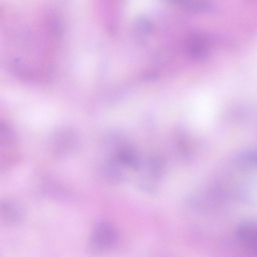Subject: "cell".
I'll list each match as a JSON object with an SVG mask.
<instances>
[{"mask_svg": "<svg viewBox=\"0 0 257 257\" xmlns=\"http://www.w3.org/2000/svg\"><path fill=\"white\" fill-rule=\"evenodd\" d=\"M136 25L140 30L146 34L151 33L154 30L152 22L144 16L139 17L136 20Z\"/></svg>", "mask_w": 257, "mask_h": 257, "instance_id": "cell-13", "label": "cell"}, {"mask_svg": "<svg viewBox=\"0 0 257 257\" xmlns=\"http://www.w3.org/2000/svg\"><path fill=\"white\" fill-rule=\"evenodd\" d=\"M187 50L188 54L193 58L202 60L208 54V45L196 41H187Z\"/></svg>", "mask_w": 257, "mask_h": 257, "instance_id": "cell-10", "label": "cell"}, {"mask_svg": "<svg viewBox=\"0 0 257 257\" xmlns=\"http://www.w3.org/2000/svg\"><path fill=\"white\" fill-rule=\"evenodd\" d=\"M81 142L78 131L72 126L62 125L55 128L50 135L48 150L54 158L64 159L75 154Z\"/></svg>", "mask_w": 257, "mask_h": 257, "instance_id": "cell-1", "label": "cell"}, {"mask_svg": "<svg viewBox=\"0 0 257 257\" xmlns=\"http://www.w3.org/2000/svg\"><path fill=\"white\" fill-rule=\"evenodd\" d=\"M239 237L250 247L257 251V225L252 222H245L239 227Z\"/></svg>", "mask_w": 257, "mask_h": 257, "instance_id": "cell-8", "label": "cell"}, {"mask_svg": "<svg viewBox=\"0 0 257 257\" xmlns=\"http://www.w3.org/2000/svg\"><path fill=\"white\" fill-rule=\"evenodd\" d=\"M122 166L113 157H110L103 163L102 168V175L109 183L118 184L123 181L124 175L122 171Z\"/></svg>", "mask_w": 257, "mask_h": 257, "instance_id": "cell-6", "label": "cell"}, {"mask_svg": "<svg viewBox=\"0 0 257 257\" xmlns=\"http://www.w3.org/2000/svg\"><path fill=\"white\" fill-rule=\"evenodd\" d=\"M149 169L152 176L155 179L160 178L164 170L165 163L160 156H152L149 160Z\"/></svg>", "mask_w": 257, "mask_h": 257, "instance_id": "cell-12", "label": "cell"}, {"mask_svg": "<svg viewBox=\"0 0 257 257\" xmlns=\"http://www.w3.org/2000/svg\"><path fill=\"white\" fill-rule=\"evenodd\" d=\"M174 136L177 151L181 158L186 163L189 162L191 154L186 134L182 129L179 128L175 131Z\"/></svg>", "mask_w": 257, "mask_h": 257, "instance_id": "cell-9", "label": "cell"}, {"mask_svg": "<svg viewBox=\"0 0 257 257\" xmlns=\"http://www.w3.org/2000/svg\"><path fill=\"white\" fill-rule=\"evenodd\" d=\"M114 157L123 166L137 170L141 166V161L135 149L128 145H122L114 153Z\"/></svg>", "mask_w": 257, "mask_h": 257, "instance_id": "cell-5", "label": "cell"}, {"mask_svg": "<svg viewBox=\"0 0 257 257\" xmlns=\"http://www.w3.org/2000/svg\"><path fill=\"white\" fill-rule=\"evenodd\" d=\"M172 53L169 49L163 48L159 50L155 54L154 59L159 64H165L170 60Z\"/></svg>", "mask_w": 257, "mask_h": 257, "instance_id": "cell-14", "label": "cell"}, {"mask_svg": "<svg viewBox=\"0 0 257 257\" xmlns=\"http://www.w3.org/2000/svg\"><path fill=\"white\" fill-rule=\"evenodd\" d=\"M157 77V73L152 71H147L142 75V78L146 80H152L156 79Z\"/></svg>", "mask_w": 257, "mask_h": 257, "instance_id": "cell-16", "label": "cell"}, {"mask_svg": "<svg viewBox=\"0 0 257 257\" xmlns=\"http://www.w3.org/2000/svg\"><path fill=\"white\" fill-rule=\"evenodd\" d=\"M173 2L179 4L184 9L195 12L208 11L213 8L211 4L199 0H175Z\"/></svg>", "mask_w": 257, "mask_h": 257, "instance_id": "cell-11", "label": "cell"}, {"mask_svg": "<svg viewBox=\"0 0 257 257\" xmlns=\"http://www.w3.org/2000/svg\"><path fill=\"white\" fill-rule=\"evenodd\" d=\"M25 215L24 206L18 200L6 198L0 203V219L2 223L8 226L19 224Z\"/></svg>", "mask_w": 257, "mask_h": 257, "instance_id": "cell-4", "label": "cell"}, {"mask_svg": "<svg viewBox=\"0 0 257 257\" xmlns=\"http://www.w3.org/2000/svg\"><path fill=\"white\" fill-rule=\"evenodd\" d=\"M18 137L13 126L8 121L0 122L1 158L11 159L19 157Z\"/></svg>", "mask_w": 257, "mask_h": 257, "instance_id": "cell-3", "label": "cell"}, {"mask_svg": "<svg viewBox=\"0 0 257 257\" xmlns=\"http://www.w3.org/2000/svg\"><path fill=\"white\" fill-rule=\"evenodd\" d=\"M118 233L116 228L106 221L94 225L87 243L89 253L99 256L112 248L117 242Z\"/></svg>", "mask_w": 257, "mask_h": 257, "instance_id": "cell-2", "label": "cell"}, {"mask_svg": "<svg viewBox=\"0 0 257 257\" xmlns=\"http://www.w3.org/2000/svg\"><path fill=\"white\" fill-rule=\"evenodd\" d=\"M43 194L52 198L65 199L70 196V192L60 182L51 179L44 180L41 184Z\"/></svg>", "mask_w": 257, "mask_h": 257, "instance_id": "cell-7", "label": "cell"}, {"mask_svg": "<svg viewBox=\"0 0 257 257\" xmlns=\"http://www.w3.org/2000/svg\"><path fill=\"white\" fill-rule=\"evenodd\" d=\"M241 159L246 162L253 163L257 165V154L254 153H245L241 156Z\"/></svg>", "mask_w": 257, "mask_h": 257, "instance_id": "cell-15", "label": "cell"}]
</instances>
